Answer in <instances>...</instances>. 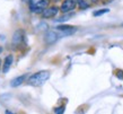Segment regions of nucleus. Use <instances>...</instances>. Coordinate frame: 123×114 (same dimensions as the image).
Here are the masks:
<instances>
[{
    "label": "nucleus",
    "mask_w": 123,
    "mask_h": 114,
    "mask_svg": "<svg viewBox=\"0 0 123 114\" xmlns=\"http://www.w3.org/2000/svg\"><path fill=\"white\" fill-rule=\"evenodd\" d=\"M49 78H50V71L42 70V71H38L36 74L32 75V76L28 78L27 82H28V85H31V86L37 87V86H42Z\"/></svg>",
    "instance_id": "obj_1"
},
{
    "label": "nucleus",
    "mask_w": 123,
    "mask_h": 114,
    "mask_svg": "<svg viewBox=\"0 0 123 114\" xmlns=\"http://www.w3.org/2000/svg\"><path fill=\"white\" fill-rule=\"evenodd\" d=\"M50 2L51 0H37V1L30 0V10L35 14H42V11L49 7Z\"/></svg>",
    "instance_id": "obj_2"
},
{
    "label": "nucleus",
    "mask_w": 123,
    "mask_h": 114,
    "mask_svg": "<svg viewBox=\"0 0 123 114\" xmlns=\"http://www.w3.org/2000/svg\"><path fill=\"white\" fill-rule=\"evenodd\" d=\"M76 7H77V0H63L60 7V11L63 14H68L74 10Z\"/></svg>",
    "instance_id": "obj_3"
},
{
    "label": "nucleus",
    "mask_w": 123,
    "mask_h": 114,
    "mask_svg": "<svg viewBox=\"0 0 123 114\" xmlns=\"http://www.w3.org/2000/svg\"><path fill=\"white\" fill-rule=\"evenodd\" d=\"M60 11V8L56 7V6H51V7H48L45 8L44 10L42 11V18L44 19H49V18H53L58 15V13Z\"/></svg>",
    "instance_id": "obj_4"
},
{
    "label": "nucleus",
    "mask_w": 123,
    "mask_h": 114,
    "mask_svg": "<svg viewBox=\"0 0 123 114\" xmlns=\"http://www.w3.org/2000/svg\"><path fill=\"white\" fill-rule=\"evenodd\" d=\"M60 34H58L56 32H53V31H50L48 33L45 34L44 36V41L46 44H53V43H55L56 41L60 38Z\"/></svg>",
    "instance_id": "obj_5"
},
{
    "label": "nucleus",
    "mask_w": 123,
    "mask_h": 114,
    "mask_svg": "<svg viewBox=\"0 0 123 114\" xmlns=\"http://www.w3.org/2000/svg\"><path fill=\"white\" fill-rule=\"evenodd\" d=\"M12 61H14V57L11 54L7 55V57L5 58L4 64H2V72H4V74H7L8 71H9L11 64H12Z\"/></svg>",
    "instance_id": "obj_6"
},
{
    "label": "nucleus",
    "mask_w": 123,
    "mask_h": 114,
    "mask_svg": "<svg viewBox=\"0 0 123 114\" xmlns=\"http://www.w3.org/2000/svg\"><path fill=\"white\" fill-rule=\"evenodd\" d=\"M23 38H24V34H23V31H16L14 35H12V38H11V42L14 45H19L23 42Z\"/></svg>",
    "instance_id": "obj_7"
},
{
    "label": "nucleus",
    "mask_w": 123,
    "mask_h": 114,
    "mask_svg": "<svg viewBox=\"0 0 123 114\" xmlns=\"http://www.w3.org/2000/svg\"><path fill=\"white\" fill-rule=\"evenodd\" d=\"M26 78H27V75H22V76H19V77L14 78V79L10 81V86L11 87H18V86H20V85L25 81Z\"/></svg>",
    "instance_id": "obj_8"
},
{
    "label": "nucleus",
    "mask_w": 123,
    "mask_h": 114,
    "mask_svg": "<svg viewBox=\"0 0 123 114\" xmlns=\"http://www.w3.org/2000/svg\"><path fill=\"white\" fill-rule=\"evenodd\" d=\"M92 5L87 1V0H77V7L81 10H85V9H88Z\"/></svg>",
    "instance_id": "obj_9"
},
{
    "label": "nucleus",
    "mask_w": 123,
    "mask_h": 114,
    "mask_svg": "<svg viewBox=\"0 0 123 114\" xmlns=\"http://www.w3.org/2000/svg\"><path fill=\"white\" fill-rule=\"evenodd\" d=\"M72 30H77L75 26H70V25H59L56 27V31L59 32H68V31H72Z\"/></svg>",
    "instance_id": "obj_10"
},
{
    "label": "nucleus",
    "mask_w": 123,
    "mask_h": 114,
    "mask_svg": "<svg viewBox=\"0 0 123 114\" xmlns=\"http://www.w3.org/2000/svg\"><path fill=\"white\" fill-rule=\"evenodd\" d=\"M110 13V9L108 8H104V9H99V10H96L93 13V16L94 17H99V16L104 15V14H107Z\"/></svg>",
    "instance_id": "obj_11"
},
{
    "label": "nucleus",
    "mask_w": 123,
    "mask_h": 114,
    "mask_svg": "<svg viewBox=\"0 0 123 114\" xmlns=\"http://www.w3.org/2000/svg\"><path fill=\"white\" fill-rule=\"evenodd\" d=\"M64 110H66L64 105L59 106V107H55V108H54V113L55 114H62V113H64Z\"/></svg>",
    "instance_id": "obj_12"
},
{
    "label": "nucleus",
    "mask_w": 123,
    "mask_h": 114,
    "mask_svg": "<svg viewBox=\"0 0 123 114\" xmlns=\"http://www.w3.org/2000/svg\"><path fill=\"white\" fill-rule=\"evenodd\" d=\"M72 15H66V16H63V17H60L59 19H56L58 22H66V20H68V19L70 18Z\"/></svg>",
    "instance_id": "obj_13"
},
{
    "label": "nucleus",
    "mask_w": 123,
    "mask_h": 114,
    "mask_svg": "<svg viewBox=\"0 0 123 114\" xmlns=\"http://www.w3.org/2000/svg\"><path fill=\"white\" fill-rule=\"evenodd\" d=\"M116 77L119 79H122L123 80V70H116Z\"/></svg>",
    "instance_id": "obj_14"
},
{
    "label": "nucleus",
    "mask_w": 123,
    "mask_h": 114,
    "mask_svg": "<svg viewBox=\"0 0 123 114\" xmlns=\"http://www.w3.org/2000/svg\"><path fill=\"white\" fill-rule=\"evenodd\" d=\"M87 1H88L90 5H96V4H98V0H87Z\"/></svg>",
    "instance_id": "obj_15"
},
{
    "label": "nucleus",
    "mask_w": 123,
    "mask_h": 114,
    "mask_svg": "<svg viewBox=\"0 0 123 114\" xmlns=\"http://www.w3.org/2000/svg\"><path fill=\"white\" fill-rule=\"evenodd\" d=\"M38 27H48L46 24H41V25H38ZM40 30H44V28H40Z\"/></svg>",
    "instance_id": "obj_16"
},
{
    "label": "nucleus",
    "mask_w": 123,
    "mask_h": 114,
    "mask_svg": "<svg viewBox=\"0 0 123 114\" xmlns=\"http://www.w3.org/2000/svg\"><path fill=\"white\" fill-rule=\"evenodd\" d=\"M102 2H104V4H108V2H111V0H102Z\"/></svg>",
    "instance_id": "obj_17"
},
{
    "label": "nucleus",
    "mask_w": 123,
    "mask_h": 114,
    "mask_svg": "<svg viewBox=\"0 0 123 114\" xmlns=\"http://www.w3.org/2000/svg\"><path fill=\"white\" fill-rule=\"evenodd\" d=\"M23 1H24V2H27V1H30V0H23Z\"/></svg>",
    "instance_id": "obj_18"
},
{
    "label": "nucleus",
    "mask_w": 123,
    "mask_h": 114,
    "mask_svg": "<svg viewBox=\"0 0 123 114\" xmlns=\"http://www.w3.org/2000/svg\"><path fill=\"white\" fill-rule=\"evenodd\" d=\"M0 70H1V60H0Z\"/></svg>",
    "instance_id": "obj_19"
},
{
    "label": "nucleus",
    "mask_w": 123,
    "mask_h": 114,
    "mask_svg": "<svg viewBox=\"0 0 123 114\" xmlns=\"http://www.w3.org/2000/svg\"><path fill=\"white\" fill-rule=\"evenodd\" d=\"M1 52H2V48H0V53H1Z\"/></svg>",
    "instance_id": "obj_20"
},
{
    "label": "nucleus",
    "mask_w": 123,
    "mask_h": 114,
    "mask_svg": "<svg viewBox=\"0 0 123 114\" xmlns=\"http://www.w3.org/2000/svg\"><path fill=\"white\" fill-rule=\"evenodd\" d=\"M121 26H122V27H123V24H122V25H121Z\"/></svg>",
    "instance_id": "obj_21"
}]
</instances>
